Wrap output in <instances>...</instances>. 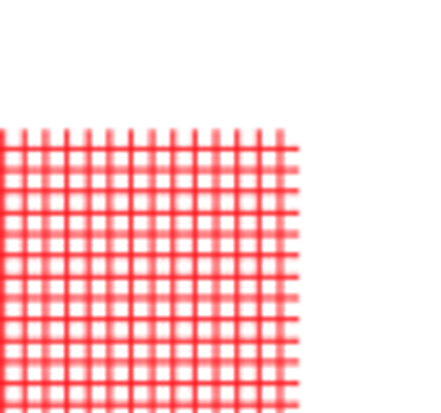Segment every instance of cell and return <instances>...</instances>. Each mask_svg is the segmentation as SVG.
I'll list each match as a JSON object with an SVG mask.
<instances>
[{
  "instance_id": "obj_19",
  "label": "cell",
  "mask_w": 441,
  "mask_h": 413,
  "mask_svg": "<svg viewBox=\"0 0 441 413\" xmlns=\"http://www.w3.org/2000/svg\"><path fill=\"white\" fill-rule=\"evenodd\" d=\"M42 381H65V358L46 363V377H42Z\"/></svg>"
},
{
  "instance_id": "obj_4",
  "label": "cell",
  "mask_w": 441,
  "mask_h": 413,
  "mask_svg": "<svg viewBox=\"0 0 441 413\" xmlns=\"http://www.w3.org/2000/svg\"><path fill=\"white\" fill-rule=\"evenodd\" d=\"M193 363H217V340H193Z\"/></svg>"
},
{
  "instance_id": "obj_7",
  "label": "cell",
  "mask_w": 441,
  "mask_h": 413,
  "mask_svg": "<svg viewBox=\"0 0 441 413\" xmlns=\"http://www.w3.org/2000/svg\"><path fill=\"white\" fill-rule=\"evenodd\" d=\"M23 363H46V340H23Z\"/></svg>"
},
{
  "instance_id": "obj_11",
  "label": "cell",
  "mask_w": 441,
  "mask_h": 413,
  "mask_svg": "<svg viewBox=\"0 0 441 413\" xmlns=\"http://www.w3.org/2000/svg\"><path fill=\"white\" fill-rule=\"evenodd\" d=\"M0 381H23V358H18V363H0Z\"/></svg>"
},
{
  "instance_id": "obj_18",
  "label": "cell",
  "mask_w": 441,
  "mask_h": 413,
  "mask_svg": "<svg viewBox=\"0 0 441 413\" xmlns=\"http://www.w3.org/2000/svg\"><path fill=\"white\" fill-rule=\"evenodd\" d=\"M217 340H234V317H217Z\"/></svg>"
},
{
  "instance_id": "obj_17",
  "label": "cell",
  "mask_w": 441,
  "mask_h": 413,
  "mask_svg": "<svg viewBox=\"0 0 441 413\" xmlns=\"http://www.w3.org/2000/svg\"><path fill=\"white\" fill-rule=\"evenodd\" d=\"M65 381H87V363H65Z\"/></svg>"
},
{
  "instance_id": "obj_23",
  "label": "cell",
  "mask_w": 441,
  "mask_h": 413,
  "mask_svg": "<svg viewBox=\"0 0 441 413\" xmlns=\"http://www.w3.org/2000/svg\"><path fill=\"white\" fill-rule=\"evenodd\" d=\"M217 317H234V299H217Z\"/></svg>"
},
{
  "instance_id": "obj_16",
  "label": "cell",
  "mask_w": 441,
  "mask_h": 413,
  "mask_svg": "<svg viewBox=\"0 0 441 413\" xmlns=\"http://www.w3.org/2000/svg\"><path fill=\"white\" fill-rule=\"evenodd\" d=\"M87 363H106V340H87Z\"/></svg>"
},
{
  "instance_id": "obj_10",
  "label": "cell",
  "mask_w": 441,
  "mask_h": 413,
  "mask_svg": "<svg viewBox=\"0 0 441 413\" xmlns=\"http://www.w3.org/2000/svg\"><path fill=\"white\" fill-rule=\"evenodd\" d=\"M106 381H129V363L111 358V363H106Z\"/></svg>"
},
{
  "instance_id": "obj_14",
  "label": "cell",
  "mask_w": 441,
  "mask_h": 413,
  "mask_svg": "<svg viewBox=\"0 0 441 413\" xmlns=\"http://www.w3.org/2000/svg\"><path fill=\"white\" fill-rule=\"evenodd\" d=\"M87 321H106V299H87Z\"/></svg>"
},
{
  "instance_id": "obj_5",
  "label": "cell",
  "mask_w": 441,
  "mask_h": 413,
  "mask_svg": "<svg viewBox=\"0 0 441 413\" xmlns=\"http://www.w3.org/2000/svg\"><path fill=\"white\" fill-rule=\"evenodd\" d=\"M234 363H258V340H234Z\"/></svg>"
},
{
  "instance_id": "obj_1",
  "label": "cell",
  "mask_w": 441,
  "mask_h": 413,
  "mask_svg": "<svg viewBox=\"0 0 441 413\" xmlns=\"http://www.w3.org/2000/svg\"><path fill=\"white\" fill-rule=\"evenodd\" d=\"M234 404H258V381H234Z\"/></svg>"
},
{
  "instance_id": "obj_20",
  "label": "cell",
  "mask_w": 441,
  "mask_h": 413,
  "mask_svg": "<svg viewBox=\"0 0 441 413\" xmlns=\"http://www.w3.org/2000/svg\"><path fill=\"white\" fill-rule=\"evenodd\" d=\"M55 358H65V340H46V363H55Z\"/></svg>"
},
{
  "instance_id": "obj_15",
  "label": "cell",
  "mask_w": 441,
  "mask_h": 413,
  "mask_svg": "<svg viewBox=\"0 0 441 413\" xmlns=\"http://www.w3.org/2000/svg\"><path fill=\"white\" fill-rule=\"evenodd\" d=\"M46 340H65V317H46Z\"/></svg>"
},
{
  "instance_id": "obj_12",
  "label": "cell",
  "mask_w": 441,
  "mask_h": 413,
  "mask_svg": "<svg viewBox=\"0 0 441 413\" xmlns=\"http://www.w3.org/2000/svg\"><path fill=\"white\" fill-rule=\"evenodd\" d=\"M258 381H276L281 386V363H258Z\"/></svg>"
},
{
  "instance_id": "obj_9",
  "label": "cell",
  "mask_w": 441,
  "mask_h": 413,
  "mask_svg": "<svg viewBox=\"0 0 441 413\" xmlns=\"http://www.w3.org/2000/svg\"><path fill=\"white\" fill-rule=\"evenodd\" d=\"M65 340H87V317H70V321H65Z\"/></svg>"
},
{
  "instance_id": "obj_21",
  "label": "cell",
  "mask_w": 441,
  "mask_h": 413,
  "mask_svg": "<svg viewBox=\"0 0 441 413\" xmlns=\"http://www.w3.org/2000/svg\"><path fill=\"white\" fill-rule=\"evenodd\" d=\"M217 381H234V363H225V358L217 363Z\"/></svg>"
},
{
  "instance_id": "obj_13",
  "label": "cell",
  "mask_w": 441,
  "mask_h": 413,
  "mask_svg": "<svg viewBox=\"0 0 441 413\" xmlns=\"http://www.w3.org/2000/svg\"><path fill=\"white\" fill-rule=\"evenodd\" d=\"M281 344V363H299V340H276Z\"/></svg>"
},
{
  "instance_id": "obj_8",
  "label": "cell",
  "mask_w": 441,
  "mask_h": 413,
  "mask_svg": "<svg viewBox=\"0 0 441 413\" xmlns=\"http://www.w3.org/2000/svg\"><path fill=\"white\" fill-rule=\"evenodd\" d=\"M129 363H152V340H129Z\"/></svg>"
},
{
  "instance_id": "obj_3",
  "label": "cell",
  "mask_w": 441,
  "mask_h": 413,
  "mask_svg": "<svg viewBox=\"0 0 441 413\" xmlns=\"http://www.w3.org/2000/svg\"><path fill=\"white\" fill-rule=\"evenodd\" d=\"M193 321H217V299H193Z\"/></svg>"
},
{
  "instance_id": "obj_6",
  "label": "cell",
  "mask_w": 441,
  "mask_h": 413,
  "mask_svg": "<svg viewBox=\"0 0 441 413\" xmlns=\"http://www.w3.org/2000/svg\"><path fill=\"white\" fill-rule=\"evenodd\" d=\"M258 340H281V317H258Z\"/></svg>"
},
{
  "instance_id": "obj_22",
  "label": "cell",
  "mask_w": 441,
  "mask_h": 413,
  "mask_svg": "<svg viewBox=\"0 0 441 413\" xmlns=\"http://www.w3.org/2000/svg\"><path fill=\"white\" fill-rule=\"evenodd\" d=\"M152 381H170V363H152Z\"/></svg>"
},
{
  "instance_id": "obj_2",
  "label": "cell",
  "mask_w": 441,
  "mask_h": 413,
  "mask_svg": "<svg viewBox=\"0 0 441 413\" xmlns=\"http://www.w3.org/2000/svg\"><path fill=\"white\" fill-rule=\"evenodd\" d=\"M258 299H281V275H258Z\"/></svg>"
}]
</instances>
